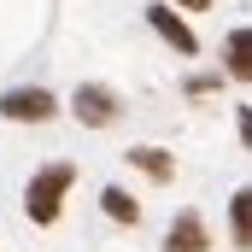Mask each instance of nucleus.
<instances>
[{
  "label": "nucleus",
  "instance_id": "1",
  "mask_svg": "<svg viewBox=\"0 0 252 252\" xmlns=\"http://www.w3.org/2000/svg\"><path fill=\"white\" fill-rule=\"evenodd\" d=\"M76 182V164H41L35 176H30V188H24V211H30V223H59L64 211V193Z\"/></svg>",
  "mask_w": 252,
  "mask_h": 252
},
{
  "label": "nucleus",
  "instance_id": "2",
  "mask_svg": "<svg viewBox=\"0 0 252 252\" xmlns=\"http://www.w3.org/2000/svg\"><path fill=\"white\" fill-rule=\"evenodd\" d=\"M70 112H76V124H88V129H106V124H118V94L106 88V82H76V94H70Z\"/></svg>",
  "mask_w": 252,
  "mask_h": 252
},
{
  "label": "nucleus",
  "instance_id": "3",
  "mask_svg": "<svg viewBox=\"0 0 252 252\" xmlns=\"http://www.w3.org/2000/svg\"><path fill=\"white\" fill-rule=\"evenodd\" d=\"M53 112H59V100L47 88H12V94H0V118H12V124H47Z\"/></svg>",
  "mask_w": 252,
  "mask_h": 252
},
{
  "label": "nucleus",
  "instance_id": "4",
  "mask_svg": "<svg viewBox=\"0 0 252 252\" xmlns=\"http://www.w3.org/2000/svg\"><path fill=\"white\" fill-rule=\"evenodd\" d=\"M205 247H211V235H205L199 211H176V223L164 229V252H205Z\"/></svg>",
  "mask_w": 252,
  "mask_h": 252
},
{
  "label": "nucleus",
  "instance_id": "5",
  "mask_svg": "<svg viewBox=\"0 0 252 252\" xmlns=\"http://www.w3.org/2000/svg\"><path fill=\"white\" fill-rule=\"evenodd\" d=\"M147 24H153V30H158V35H164V41H170V47H176L182 59H193V53H199L193 30L182 24V18H176V12H170V6H147Z\"/></svg>",
  "mask_w": 252,
  "mask_h": 252
},
{
  "label": "nucleus",
  "instance_id": "6",
  "mask_svg": "<svg viewBox=\"0 0 252 252\" xmlns=\"http://www.w3.org/2000/svg\"><path fill=\"white\" fill-rule=\"evenodd\" d=\"M124 158H129V164H135V170H147L153 182H170V176H176V158H170L164 147H129Z\"/></svg>",
  "mask_w": 252,
  "mask_h": 252
},
{
  "label": "nucleus",
  "instance_id": "7",
  "mask_svg": "<svg viewBox=\"0 0 252 252\" xmlns=\"http://www.w3.org/2000/svg\"><path fill=\"white\" fill-rule=\"evenodd\" d=\"M100 205H106V217H112V223H129V229L141 223V205H135L124 188H106V193H100Z\"/></svg>",
  "mask_w": 252,
  "mask_h": 252
},
{
  "label": "nucleus",
  "instance_id": "8",
  "mask_svg": "<svg viewBox=\"0 0 252 252\" xmlns=\"http://www.w3.org/2000/svg\"><path fill=\"white\" fill-rule=\"evenodd\" d=\"M229 223H235V247H252V193H235L229 199Z\"/></svg>",
  "mask_w": 252,
  "mask_h": 252
},
{
  "label": "nucleus",
  "instance_id": "9",
  "mask_svg": "<svg viewBox=\"0 0 252 252\" xmlns=\"http://www.w3.org/2000/svg\"><path fill=\"white\" fill-rule=\"evenodd\" d=\"M229 76H252V35L247 30H229Z\"/></svg>",
  "mask_w": 252,
  "mask_h": 252
},
{
  "label": "nucleus",
  "instance_id": "10",
  "mask_svg": "<svg viewBox=\"0 0 252 252\" xmlns=\"http://www.w3.org/2000/svg\"><path fill=\"white\" fill-rule=\"evenodd\" d=\"M211 88H223V76H193L188 82V94H211Z\"/></svg>",
  "mask_w": 252,
  "mask_h": 252
},
{
  "label": "nucleus",
  "instance_id": "11",
  "mask_svg": "<svg viewBox=\"0 0 252 252\" xmlns=\"http://www.w3.org/2000/svg\"><path fill=\"white\" fill-rule=\"evenodd\" d=\"M176 6H188V12H205V6H211V0H176Z\"/></svg>",
  "mask_w": 252,
  "mask_h": 252
}]
</instances>
